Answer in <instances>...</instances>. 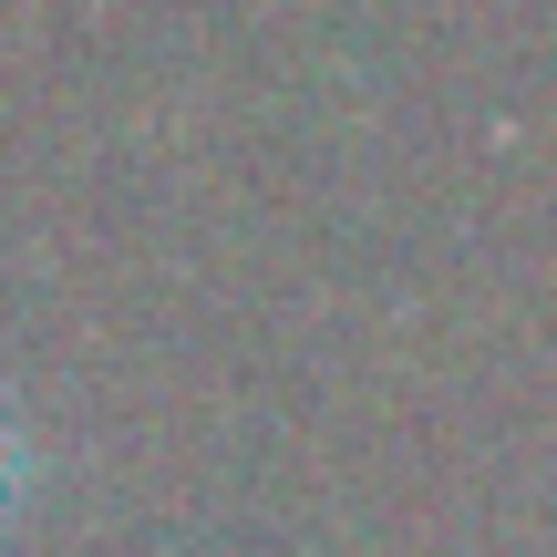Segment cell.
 <instances>
[{
    "mask_svg": "<svg viewBox=\"0 0 557 557\" xmlns=\"http://www.w3.org/2000/svg\"><path fill=\"white\" fill-rule=\"evenodd\" d=\"M21 485H32V444H21V423H11V403H0V527H11V506H21Z\"/></svg>",
    "mask_w": 557,
    "mask_h": 557,
    "instance_id": "6da1fadb",
    "label": "cell"
}]
</instances>
